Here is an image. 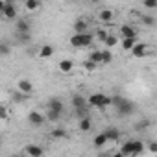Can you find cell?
<instances>
[{
  "instance_id": "cell-1",
  "label": "cell",
  "mask_w": 157,
  "mask_h": 157,
  "mask_svg": "<svg viewBox=\"0 0 157 157\" xmlns=\"http://www.w3.org/2000/svg\"><path fill=\"white\" fill-rule=\"evenodd\" d=\"M144 151V144L140 140H135V139H129L126 140L122 146H120V155H140Z\"/></svg>"
},
{
  "instance_id": "cell-12",
  "label": "cell",
  "mask_w": 157,
  "mask_h": 157,
  "mask_svg": "<svg viewBox=\"0 0 157 157\" xmlns=\"http://www.w3.org/2000/svg\"><path fill=\"white\" fill-rule=\"evenodd\" d=\"M83 32H89V22L83 19H78L74 22V33H83Z\"/></svg>"
},
{
  "instance_id": "cell-15",
  "label": "cell",
  "mask_w": 157,
  "mask_h": 157,
  "mask_svg": "<svg viewBox=\"0 0 157 157\" xmlns=\"http://www.w3.org/2000/svg\"><path fill=\"white\" fill-rule=\"evenodd\" d=\"M26 153H28L30 157H41V155L44 153V150L39 148V146H35V144H30V146L26 148Z\"/></svg>"
},
{
  "instance_id": "cell-30",
  "label": "cell",
  "mask_w": 157,
  "mask_h": 157,
  "mask_svg": "<svg viewBox=\"0 0 157 157\" xmlns=\"http://www.w3.org/2000/svg\"><path fill=\"white\" fill-rule=\"evenodd\" d=\"M94 37H96V39H98L100 43H105V39L109 37V33H107L105 30H98V32L94 33Z\"/></svg>"
},
{
  "instance_id": "cell-29",
  "label": "cell",
  "mask_w": 157,
  "mask_h": 157,
  "mask_svg": "<svg viewBox=\"0 0 157 157\" xmlns=\"http://www.w3.org/2000/svg\"><path fill=\"white\" fill-rule=\"evenodd\" d=\"M140 21L144 26H155V17H151V15H144Z\"/></svg>"
},
{
  "instance_id": "cell-9",
  "label": "cell",
  "mask_w": 157,
  "mask_h": 157,
  "mask_svg": "<svg viewBox=\"0 0 157 157\" xmlns=\"http://www.w3.org/2000/svg\"><path fill=\"white\" fill-rule=\"evenodd\" d=\"M48 109H54V111H59V113H63V111H65V105H63L61 98H57V96H52V98L48 100Z\"/></svg>"
},
{
  "instance_id": "cell-24",
  "label": "cell",
  "mask_w": 157,
  "mask_h": 157,
  "mask_svg": "<svg viewBox=\"0 0 157 157\" xmlns=\"http://www.w3.org/2000/svg\"><path fill=\"white\" fill-rule=\"evenodd\" d=\"M41 8V0H26V10L28 11H35Z\"/></svg>"
},
{
  "instance_id": "cell-27",
  "label": "cell",
  "mask_w": 157,
  "mask_h": 157,
  "mask_svg": "<svg viewBox=\"0 0 157 157\" xmlns=\"http://www.w3.org/2000/svg\"><path fill=\"white\" fill-rule=\"evenodd\" d=\"M52 137L54 139H65L67 137V131L63 128H56V129H52Z\"/></svg>"
},
{
  "instance_id": "cell-7",
  "label": "cell",
  "mask_w": 157,
  "mask_h": 157,
  "mask_svg": "<svg viewBox=\"0 0 157 157\" xmlns=\"http://www.w3.org/2000/svg\"><path fill=\"white\" fill-rule=\"evenodd\" d=\"M148 44L146 43H135V46L131 48V56L133 57H144L146 54H148Z\"/></svg>"
},
{
  "instance_id": "cell-23",
  "label": "cell",
  "mask_w": 157,
  "mask_h": 157,
  "mask_svg": "<svg viewBox=\"0 0 157 157\" xmlns=\"http://www.w3.org/2000/svg\"><path fill=\"white\" fill-rule=\"evenodd\" d=\"M89 59H93V61H96V63H102V59H104V50H93V52L89 54Z\"/></svg>"
},
{
  "instance_id": "cell-3",
  "label": "cell",
  "mask_w": 157,
  "mask_h": 157,
  "mask_svg": "<svg viewBox=\"0 0 157 157\" xmlns=\"http://www.w3.org/2000/svg\"><path fill=\"white\" fill-rule=\"evenodd\" d=\"M89 105L91 107H98V109H105L107 105H111V96H105V94H102V93H94V94H91L89 98Z\"/></svg>"
},
{
  "instance_id": "cell-35",
  "label": "cell",
  "mask_w": 157,
  "mask_h": 157,
  "mask_svg": "<svg viewBox=\"0 0 157 157\" xmlns=\"http://www.w3.org/2000/svg\"><path fill=\"white\" fill-rule=\"evenodd\" d=\"M26 96H28V93H22L21 91V93H15L13 94V100L15 102H22V100H26Z\"/></svg>"
},
{
  "instance_id": "cell-2",
  "label": "cell",
  "mask_w": 157,
  "mask_h": 157,
  "mask_svg": "<svg viewBox=\"0 0 157 157\" xmlns=\"http://www.w3.org/2000/svg\"><path fill=\"white\" fill-rule=\"evenodd\" d=\"M93 39H94V35H93L91 32L74 33V35L70 37V44H72L74 48H85V46H89V44L93 43Z\"/></svg>"
},
{
  "instance_id": "cell-37",
  "label": "cell",
  "mask_w": 157,
  "mask_h": 157,
  "mask_svg": "<svg viewBox=\"0 0 157 157\" xmlns=\"http://www.w3.org/2000/svg\"><path fill=\"white\" fill-rule=\"evenodd\" d=\"M0 54H2L4 57H6V56L10 54V46H8L6 43H2V44H0Z\"/></svg>"
},
{
  "instance_id": "cell-25",
  "label": "cell",
  "mask_w": 157,
  "mask_h": 157,
  "mask_svg": "<svg viewBox=\"0 0 157 157\" xmlns=\"http://www.w3.org/2000/svg\"><path fill=\"white\" fill-rule=\"evenodd\" d=\"M111 19H113V11L111 10H102L100 11V21L102 22H111Z\"/></svg>"
},
{
  "instance_id": "cell-34",
  "label": "cell",
  "mask_w": 157,
  "mask_h": 157,
  "mask_svg": "<svg viewBox=\"0 0 157 157\" xmlns=\"http://www.w3.org/2000/svg\"><path fill=\"white\" fill-rule=\"evenodd\" d=\"M74 115H76L78 118H83V117H87V107H80V109H74Z\"/></svg>"
},
{
  "instance_id": "cell-33",
  "label": "cell",
  "mask_w": 157,
  "mask_h": 157,
  "mask_svg": "<svg viewBox=\"0 0 157 157\" xmlns=\"http://www.w3.org/2000/svg\"><path fill=\"white\" fill-rule=\"evenodd\" d=\"M96 67H98V63L93 61V59H87V61L83 63V68H87V70H96Z\"/></svg>"
},
{
  "instance_id": "cell-26",
  "label": "cell",
  "mask_w": 157,
  "mask_h": 157,
  "mask_svg": "<svg viewBox=\"0 0 157 157\" xmlns=\"http://www.w3.org/2000/svg\"><path fill=\"white\" fill-rule=\"evenodd\" d=\"M104 44H105L107 48H113V46H117V44H118V37H117V35H111V33H109V37L105 39V43H104Z\"/></svg>"
},
{
  "instance_id": "cell-22",
  "label": "cell",
  "mask_w": 157,
  "mask_h": 157,
  "mask_svg": "<svg viewBox=\"0 0 157 157\" xmlns=\"http://www.w3.org/2000/svg\"><path fill=\"white\" fill-rule=\"evenodd\" d=\"M17 41L19 43H30L32 41V33L30 32H17Z\"/></svg>"
},
{
  "instance_id": "cell-28",
  "label": "cell",
  "mask_w": 157,
  "mask_h": 157,
  "mask_svg": "<svg viewBox=\"0 0 157 157\" xmlns=\"http://www.w3.org/2000/svg\"><path fill=\"white\" fill-rule=\"evenodd\" d=\"M148 126H150V120H148V118H142L140 122H137V124H135V129H137V131H144Z\"/></svg>"
},
{
  "instance_id": "cell-16",
  "label": "cell",
  "mask_w": 157,
  "mask_h": 157,
  "mask_svg": "<svg viewBox=\"0 0 157 157\" xmlns=\"http://www.w3.org/2000/svg\"><path fill=\"white\" fill-rule=\"evenodd\" d=\"M15 28H17V32H30L32 30V26H30V22L26 19H19L15 22Z\"/></svg>"
},
{
  "instance_id": "cell-14",
  "label": "cell",
  "mask_w": 157,
  "mask_h": 157,
  "mask_svg": "<svg viewBox=\"0 0 157 157\" xmlns=\"http://www.w3.org/2000/svg\"><path fill=\"white\" fill-rule=\"evenodd\" d=\"M135 43H137V37H122V50L131 52V48L135 46Z\"/></svg>"
},
{
  "instance_id": "cell-4",
  "label": "cell",
  "mask_w": 157,
  "mask_h": 157,
  "mask_svg": "<svg viewBox=\"0 0 157 157\" xmlns=\"http://www.w3.org/2000/svg\"><path fill=\"white\" fill-rule=\"evenodd\" d=\"M135 104L133 102H129L128 98H124L117 107H115V111H117V117H120V118H126V117H129V115H133L135 113Z\"/></svg>"
},
{
  "instance_id": "cell-39",
  "label": "cell",
  "mask_w": 157,
  "mask_h": 157,
  "mask_svg": "<svg viewBox=\"0 0 157 157\" xmlns=\"http://www.w3.org/2000/svg\"><path fill=\"white\" fill-rule=\"evenodd\" d=\"M89 2H91V4H100L102 0H89Z\"/></svg>"
},
{
  "instance_id": "cell-17",
  "label": "cell",
  "mask_w": 157,
  "mask_h": 157,
  "mask_svg": "<svg viewBox=\"0 0 157 157\" xmlns=\"http://www.w3.org/2000/svg\"><path fill=\"white\" fill-rule=\"evenodd\" d=\"M17 85H19V91H22V93H28V94H30V93L33 91V85H32L30 80H21Z\"/></svg>"
},
{
  "instance_id": "cell-10",
  "label": "cell",
  "mask_w": 157,
  "mask_h": 157,
  "mask_svg": "<svg viewBox=\"0 0 157 157\" xmlns=\"http://www.w3.org/2000/svg\"><path fill=\"white\" fill-rule=\"evenodd\" d=\"M104 133H105V135H107V139H109V140H113V142H118V140H120V137H122L120 129H118V128H113V126H109Z\"/></svg>"
},
{
  "instance_id": "cell-13",
  "label": "cell",
  "mask_w": 157,
  "mask_h": 157,
  "mask_svg": "<svg viewBox=\"0 0 157 157\" xmlns=\"http://www.w3.org/2000/svg\"><path fill=\"white\" fill-rule=\"evenodd\" d=\"M120 35L122 37H137V30L129 24H122L120 26Z\"/></svg>"
},
{
  "instance_id": "cell-21",
  "label": "cell",
  "mask_w": 157,
  "mask_h": 157,
  "mask_svg": "<svg viewBox=\"0 0 157 157\" xmlns=\"http://www.w3.org/2000/svg\"><path fill=\"white\" fill-rule=\"evenodd\" d=\"M93 142H94V146H96V148H102L105 142H109V139H107V135H105V133H100V135H96V137H94V140H93Z\"/></svg>"
},
{
  "instance_id": "cell-31",
  "label": "cell",
  "mask_w": 157,
  "mask_h": 157,
  "mask_svg": "<svg viewBox=\"0 0 157 157\" xmlns=\"http://www.w3.org/2000/svg\"><path fill=\"white\" fill-rule=\"evenodd\" d=\"M142 6L146 10H155L157 8V0H142Z\"/></svg>"
},
{
  "instance_id": "cell-6",
  "label": "cell",
  "mask_w": 157,
  "mask_h": 157,
  "mask_svg": "<svg viewBox=\"0 0 157 157\" xmlns=\"http://www.w3.org/2000/svg\"><path fill=\"white\" fill-rule=\"evenodd\" d=\"M70 104H72V107H74V109H80V107H89V100H87L85 96H82V94H72Z\"/></svg>"
},
{
  "instance_id": "cell-11",
  "label": "cell",
  "mask_w": 157,
  "mask_h": 157,
  "mask_svg": "<svg viewBox=\"0 0 157 157\" xmlns=\"http://www.w3.org/2000/svg\"><path fill=\"white\" fill-rule=\"evenodd\" d=\"M78 128H80V131H83V133L91 131V129H93V120H91V117L87 115V117L80 118V124H78Z\"/></svg>"
},
{
  "instance_id": "cell-18",
  "label": "cell",
  "mask_w": 157,
  "mask_h": 157,
  "mask_svg": "<svg viewBox=\"0 0 157 157\" xmlns=\"http://www.w3.org/2000/svg\"><path fill=\"white\" fill-rule=\"evenodd\" d=\"M39 56H41V57H52V56H54V46H50V44H43L41 50H39Z\"/></svg>"
},
{
  "instance_id": "cell-36",
  "label": "cell",
  "mask_w": 157,
  "mask_h": 157,
  "mask_svg": "<svg viewBox=\"0 0 157 157\" xmlns=\"http://www.w3.org/2000/svg\"><path fill=\"white\" fill-rule=\"evenodd\" d=\"M122 100H124V96H122V94H115V96H111V105H115V107H117Z\"/></svg>"
},
{
  "instance_id": "cell-19",
  "label": "cell",
  "mask_w": 157,
  "mask_h": 157,
  "mask_svg": "<svg viewBox=\"0 0 157 157\" xmlns=\"http://www.w3.org/2000/svg\"><path fill=\"white\" fill-rule=\"evenodd\" d=\"M72 68H74V63H72L70 59H63V61H59V70H61V72L67 74V72H70Z\"/></svg>"
},
{
  "instance_id": "cell-32",
  "label": "cell",
  "mask_w": 157,
  "mask_h": 157,
  "mask_svg": "<svg viewBox=\"0 0 157 157\" xmlns=\"http://www.w3.org/2000/svg\"><path fill=\"white\" fill-rule=\"evenodd\" d=\"M111 61H113V54H111V50L107 48V50H104V59H102V63L107 65V63H111Z\"/></svg>"
},
{
  "instance_id": "cell-20",
  "label": "cell",
  "mask_w": 157,
  "mask_h": 157,
  "mask_svg": "<svg viewBox=\"0 0 157 157\" xmlns=\"http://www.w3.org/2000/svg\"><path fill=\"white\" fill-rule=\"evenodd\" d=\"M61 115H63V113H59V111H54V109H48V111H46V120H48V122H59V118H61Z\"/></svg>"
},
{
  "instance_id": "cell-8",
  "label": "cell",
  "mask_w": 157,
  "mask_h": 157,
  "mask_svg": "<svg viewBox=\"0 0 157 157\" xmlns=\"http://www.w3.org/2000/svg\"><path fill=\"white\" fill-rule=\"evenodd\" d=\"M28 120H30V124H33V126H41V124H44L46 115H41L39 111H30V113H28Z\"/></svg>"
},
{
  "instance_id": "cell-38",
  "label": "cell",
  "mask_w": 157,
  "mask_h": 157,
  "mask_svg": "<svg viewBox=\"0 0 157 157\" xmlns=\"http://www.w3.org/2000/svg\"><path fill=\"white\" fill-rule=\"evenodd\" d=\"M148 150H150L151 153H157V142H150V144H148Z\"/></svg>"
},
{
  "instance_id": "cell-5",
  "label": "cell",
  "mask_w": 157,
  "mask_h": 157,
  "mask_svg": "<svg viewBox=\"0 0 157 157\" xmlns=\"http://www.w3.org/2000/svg\"><path fill=\"white\" fill-rule=\"evenodd\" d=\"M0 10H2V15L6 19H15L17 17V8L13 4H10V2H2L0 4Z\"/></svg>"
}]
</instances>
